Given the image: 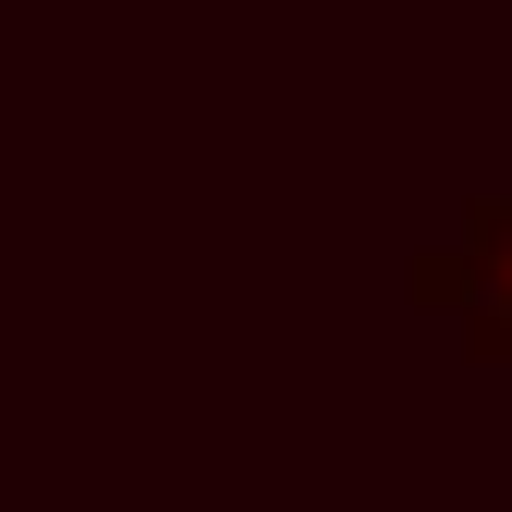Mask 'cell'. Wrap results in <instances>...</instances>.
Here are the masks:
<instances>
[{"label":"cell","mask_w":512,"mask_h":512,"mask_svg":"<svg viewBox=\"0 0 512 512\" xmlns=\"http://www.w3.org/2000/svg\"><path fill=\"white\" fill-rule=\"evenodd\" d=\"M415 305L452 317V342L476 366H512V183L464 196V220L415 256Z\"/></svg>","instance_id":"cell-1"}]
</instances>
